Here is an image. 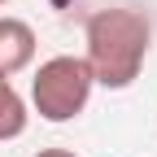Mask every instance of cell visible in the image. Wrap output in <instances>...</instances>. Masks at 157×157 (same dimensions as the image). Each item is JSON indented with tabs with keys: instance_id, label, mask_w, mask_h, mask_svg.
<instances>
[{
	"instance_id": "cell-6",
	"label": "cell",
	"mask_w": 157,
	"mask_h": 157,
	"mask_svg": "<svg viewBox=\"0 0 157 157\" xmlns=\"http://www.w3.org/2000/svg\"><path fill=\"white\" fill-rule=\"evenodd\" d=\"M0 5H9V0H0Z\"/></svg>"
},
{
	"instance_id": "cell-4",
	"label": "cell",
	"mask_w": 157,
	"mask_h": 157,
	"mask_svg": "<svg viewBox=\"0 0 157 157\" xmlns=\"http://www.w3.org/2000/svg\"><path fill=\"white\" fill-rule=\"evenodd\" d=\"M26 122H31L26 101L17 96V87L9 83V78L0 74V144H5V140H17V135L26 131Z\"/></svg>"
},
{
	"instance_id": "cell-3",
	"label": "cell",
	"mask_w": 157,
	"mask_h": 157,
	"mask_svg": "<svg viewBox=\"0 0 157 157\" xmlns=\"http://www.w3.org/2000/svg\"><path fill=\"white\" fill-rule=\"evenodd\" d=\"M35 31L31 22H22V17H0V74L13 78L22 74L31 61H35Z\"/></svg>"
},
{
	"instance_id": "cell-2",
	"label": "cell",
	"mask_w": 157,
	"mask_h": 157,
	"mask_svg": "<svg viewBox=\"0 0 157 157\" xmlns=\"http://www.w3.org/2000/svg\"><path fill=\"white\" fill-rule=\"evenodd\" d=\"M92 66L83 61V57H48V61H39L35 78H31V105L35 113L44 118V122H70V118H78L87 109L92 101Z\"/></svg>"
},
{
	"instance_id": "cell-1",
	"label": "cell",
	"mask_w": 157,
	"mask_h": 157,
	"mask_svg": "<svg viewBox=\"0 0 157 157\" xmlns=\"http://www.w3.org/2000/svg\"><path fill=\"white\" fill-rule=\"evenodd\" d=\"M83 44H87L83 61L92 66L96 87L122 92L144 70V57L153 44V22H148V13L131 9V5H109L87 17Z\"/></svg>"
},
{
	"instance_id": "cell-5",
	"label": "cell",
	"mask_w": 157,
	"mask_h": 157,
	"mask_svg": "<svg viewBox=\"0 0 157 157\" xmlns=\"http://www.w3.org/2000/svg\"><path fill=\"white\" fill-rule=\"evenodd\" d=\"M31 157H78V153H70V148H39V153H31Z\"/></svg>"
}]
</instances>
